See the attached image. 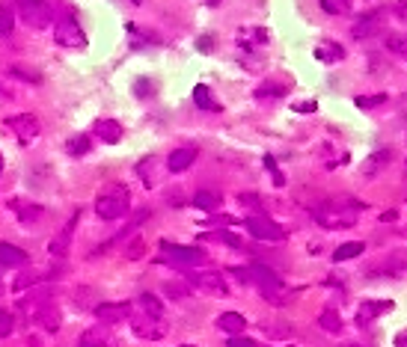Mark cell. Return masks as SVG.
Returning <instances> with one entry per match:
<instances>
[{
	"label": "cell",
	"mask_w": 407,
	"mask_h": 347,
	"mask_svg": "<svg viewBox=\"0 0 407 347\" xmlns=\"http://www.w3.org/2000/svg\"><path fill=\"white\" fill-rule=\"evenodd\" d=\"M378 30H381V15L378 12H369V15H360V21L354 24L351 36L354 39H372Z\"/></svg>",
	"instance_id": "5bb4252c"
},
{
	"label": "cell",
	"mask_w": 407,
	"mask_h": 347,
	"mask_svg": "<svg viewBox=\"0 0 407 347\" xmlns=\"http://www.w3.org/2000/svg\"><path fill=\"white\" fill-rule=\"evenodd\" d=\"M184 347H193V344H184Z\"/></svg>",
	"instance_id": "f6af8a7d"
},
{
	"label": "cell",
	"mask_w": 407,
	"mask_h": 347,
	"mask_svg": "<svg viewBox=\"0 0 407 347\" xmlns=\"http://www.w3.org/2000/svg\"><path fill=\"white\" fill-rule=\"evenodd\" d=\"M0 172H3V157H0Z\"/></svg>",
	"instance_id": "ee69618b"
},
{
	"label": "cell",
	"mask_w": 407,
	"mask_h": 347,
	"mask_svg": "<svg viewBox=\"0 0 407 347\" xmlns=\"http://www.w3.org/2000/svg\"><path fill=\"white\" fill-rule=\"evenodd\" d=\"M342 347H366V344H342Z\"/></svg>",
	"instance_id": "7bdbcfd3"
},
{
	"label": "cell",
	"mask_w": 407,
	"mask_h": 347,
	"mask_svg": "<svg viewBox=\"0 0 407 347\" xmlns=\"http://www.w3.org/2000/svg\"><path fill=\"white\" fill-rule=\"evenodd\" d=\"M187 282L193 288H200L202 294H211V297H226L229 294V285H226V276H220L217 270H202V273H191Z\"/></svg>",
	"instance_id": "277c9868"
},
{
	"label": "cell",
	"mask_w": 407,
	"mask_h": 347,
	"mask_svg": "<svg viewBox=\"0 0 407 347\" xmlns=\"http://www.w3.org/2000/svg\"><path fill=\"white\" fill-rule=\"evenodd\" d=\"M390 157H392V155H390V152H386V148H381V152H375V155L369 157V161H366V166H363V172H366V175H369V178H372V175H378V172L384 170V166H386V163H390Z\"/></svg>",
	"instance_id": "cb8c5ba5"
},
{
	"label": "cell",
	"mask_w": 407,
	"mask_h": 347,
	"mask_svg": "<svg viewBox=\"0 0 407 347\" xmlns=\"http://www.w3.org/2000/svg\"><path fill=\"white\" fill-rule=\"evenodd\" d=\"M36 282H42V273H24V276H18V279H15L12 288L24 291V288H30V285H36Z\"/></svg>",
	"instance_id": "1f68e13d"
},
{
	"label": "cell",
	"mask_w": 407,
	"mask_h": 347,
	"mask_svg": "<svg viewBox=\"0 0 407 347\" xmlns=\"http://www.w3.org/2000/svg\"><path fill=\"white\" fill-rule=\"evenodd\" d=\"M372 273H384V276H395V279H404V276H407V250L390 252L378 267H375Z\"/></svg>",
	"instance_id": "8fae6325"
},
{
	"label": "cell",
	"mask_w": 407,
	"mask_h": 347,
	"mask_svg": "<svg viewBox=\"0 0 407 347\" xmlns=\"http://www.w3.org/2000/svg\"><path fill=\"white\" fill-rule=\"evenodd\" d=\"M9 205H12V214L18 217V220H24V223L39 220V217H42V211H45L42 205H33V202H27V199H12Z\"/></svg>",
	"instance_id": "2e32d148"
},
{
	"label": "cell",
	"mask_w": 407,
	"mask_h": 347,
	"mask_svg": "<svg viewBox=\"0 0 407 347\" xmlns=\"http://www.w3.org/2000/svg\"><path fill=\"white\" fill-rule=\"evenodd\" d=\"M161 250L167 252V259H170L173 264L196 267V264H202V261H205V252H202V250H196V246H178V244L164 241V244H161Z\"/></svg>",
	"instance_id": "5b68a950"
},
{
	"label": "cell",
	"mask_w": 407,
	"mask_h": 347,
	"mask_svg": "<svg viewBox=\"0 0 407 347\" xmlns=\"http://www.w3.org/2000/svg\"><path fill=\"white\" fill-rule=\"evenodd\" d=\"M395 347H407V330H401L399 335H395Z\"/></svg>",
	"instance_id": "b9f144b4"
},
{
	"label": "cell",
	"mask_w": 407,
	"mask_h": 347,
	"mask_svg": "<svg viewBox=\"0 0 407 347\" xmlns=\"http://www.w3.org/2000/svg\"><path fill=\"white\" fill-rule=\"evenodd\" d=\"M128 208H131V193L125 184H107L95 199V214L102 220H119L128 214Z\"/></svg>",
	"instance_id": "7a4b0ae2"
},
{
	"label": "cell",
	"mask_w": 407,
	"mask_h": 347,
	"mask_svg": "<svg viewBox=\"0 0 407 347\" xmlns=\"http://www.w3.org/2000/svg\"><path fill=\"white\" fill-rule=\"evenodd\" d=\"M220 237H223V241H226V244H229V246H241V241H238V237H235V235H229V232H223Z\"/></svg>",
	"instance_id": "60d3db41"
},
{
	"label": "cell",
	"mask_w": 407,
	"mask_h": 347,
	"mask_svg": "<svg viewBox=\"0 0 407 347\" xmlns=\"http://www.w3.org/2000/svg\"><path fill=\"white\" fill-rule=\"evenodd\" d=\"M95 318L104 326L122 324L131 318V303H102V306H95Z\"/></svg>",
	"instance_id": "9c48e42d"
},
{
	"label": "cell",
	"mask_w": 407,
	"mask_h": 347,
	"mask_svg": "<svg viewBox=\"0 0 407 347\" xmlns=\"http://www.w3.org/2000/svg\"><path fill=\"white\" fill-rule=\"evenodd\" d=\"M315 57L324 59V63H336V59H342V48L339 45H321V48H315Z\"/></svg>",
	"instance_id": "83f0119b"
},
{
	"label": "cell",
	"mask_w": 407,
	"mask_h": 347,
	"mask_svg": "<svg viewBox=\"0 0 407 347\" xmlns=\"http://www.w3.org/2000/svg\"><path fill=\"white\" fill-rule=\"evenodd\" d=\"M392 309V303H363L360 309H357V324L360 326H369L378 315H384V312H390Z\"/></svg>",
	"instance_id": "ac0fdd59"
},
{
	"label": "cell",
	"mask_w": 407,
	"mask_h": 347,
	"mask_svg": "<svg viewBox=\"0 0 407 347\" xmlns=\"http://www.w3.org/2000/svg\"><path fill=\"white\" fill-rule=\"evenodd\" d=\"M75 223H77V214L72 217V220H68V226L63 232H59L54 241H51V246H48V250H51V255H63L66 250H68V241H72V229H75Z\"/></svg>",
	"instance_id": "7402d4cb"
},
{
	"label": "cell",
	"mask_w": 407,
	"mask_h": 347,
	"mask_svg": "<svg viewBox=\"0 0 407 347\" xmlns=\"http://www.w3.org/2000/svg\"><path fill=\"white\" fill-rule=\"evenodd\" d=\"M81 347H113L111 335H107V326H93V330H86L81 335Z\"/></svg>",
	"instance_id": "d6986e66"
},
{
	"label": "cell",
	"mask_w": 407,
	"mask_h": 347,
	"mask_svg": "<svg viewBox=\"0 0 407 347\" xmlns=\"http://www.w3.org/2000/svg\"><path fill=\"white\" fill-rule=\"evenodd\" d=\"M6 125L15 131V137L21 143H30V140H36V134H39V119L33 113H18V116H9L6 119Z\"/></svg>",
	"instance_id": "ba28073f"
},
{
	"label": "cell",
	"mask_w": 407,
	"mask_h": 347,
	"mask_svg": "<svg viewBox=\"0 0 407 347\" xmlns=\"http://www.w3.org/2000/svg\"><path fill=\"white\" fill-rule=\"evenodd\" d=\"M193 101L200 104L202 110H211V113L220 110V104H217L214 98H211V92H208V86H196V89H193Z\"/></svg>",
	"instance_id": "484cf974"
},
{
	"label": "cell",
	"mask_w": 407,
	"mask_h": 347,
	"mask_svg": "<svg viewBox=\"0 0 407 347\" xmlns=\"http://www.w3.org/2000/svg\"><path fill=\"white\" fill-rule=\"evenodd\" d=\"M226 347H256V341L241 339V335H229V344H226Z\"/></svg>",
	"instance_id": "74e56055"
},
{
	"label": "cell",
	"mask_w": 407,
	"mask_h": 347,
	"mask_svg": "<svg viewBox=\"0 0 407 347\" xmlns=\"http://www.w3.org/2000/svg\"><path fill=\"white\" fill-rule=\"evenodd\" d=\"M12 75L15 77H24V81H30V83H39V75L27 72V68H21V66H12Z\"/></svg>",
	"instance_id": "8d00e7d4"
},
{
	"label": "cell",
	"mask_w": 407,
	"mask_h": 347,
	"mask_svg": "<svg viewBox=\"0 0 407 347\" xmlns=\"http://www.w3.org/2000/svg\"><path fill=\"white\" fill-rule=\"evenodd\" d=\"M217 326H220L223 333H229V335H241L247 321H244V315H238V312H223L220 318H217Z\"/></svg>",
	"instance_id": "ffe728a7"
},
{
	"label": "cell",
	"mask_w": 407,
	"mask_h": 347,
	"mask_svg": "<svg viewBox=\"0 0 407 347\" xmlns=\"http://www.w3.org/2000/svg\"><path fill=\"white\" fill-rule=\"evenodd\" d=\"M137 306L146 312V318H164V306H161V300H158L155 294H140Z\"/></svg>",
	"instance_id": "603a6c76"
},
{
	"label": "cell",
	"mask_w": 407,
	"mask_h": 347,
	"mask_svg": "<svg viewBox=\"0 0 407 347\" xmlns=\"http://www.w3.org/2000/svg\"><path fill=\"white\" fill-rule=\"evenodd\" d=\"M366 250V246L360 244V241H351V244H342L339 250L333 252V261H348V259H357V255H360Z\"/></svg>",
	"instance_id": "4316f807"
},
{
	"label": "cell",
	"mask_w": 407,
	"mask_h": 347,
	"mask_svg": "<svg viewBox=\"0 0 407 347\" xmlns=\"http://www.w3.org/2000/svg\"><path fill=\"white\" fill-rule=\"evenodd\" d=\"M57 42L66 45V48H84L86 36H84V30L77 27V21H75L72 15L59 18V24H57Z\"/></svg>",
	"instance_id": "52a82bcc"
},
{
	"label": "cell",
	"mask_w": 407,
	"mask_h": 347,
	"mask_svg": "<svg viewBox=\"0 0 407 347\" xmlns=\"http://www.w3.org/2000/svg\"><path fill=\"white\" fill-rule=\"evenodd\" d=\"M386 48L395 54V57H401V59H407V36H401V33H395V36H390L386 39Z\"/></svg>",
	"instance_id": "f1b7e54d"
},
{
	"label": "cell",
	"mask_w": 407,
	"mask_h": 347,
	"mask_svg": "<svg viewBox=\"0 0 407 347\" xmlns=\"http://www.w3.org/2000/svg\"><path fill=\"white\" fill-rule=\"evenodd\" d=\"M319 326L324 333H342V318H339V312H333V309H324L321 312V318H319Z\"/></svg>",
	"instance_id": "d4e9b609"
},
{
	"label": "cell",
	"mask_w": 407,
	"mask_h": 347,
	"mask_svg": "<svg viewBox=\"0 0 407 347\" xmlns=\"http://www.w3.org/2000/svg\"><path fill=\"white\" fill-rule=\"evenodd\" d=\"M15 12L27 27H33V30H45L54 21V12L45 0H15Z\"/></svg>",
	"instance_id": "3957f363"
},
{
	"label": "cell",
	"mask_w": 407,
	"mask_h": 347,
	"mask_svg": "<svg viewBox=\"0 0 407 347\" xmlns=\"http://www.w3.org/2000/svg\"><path fill=\"white\" fill-rule=\"evenodd\" d=\"M93 134H98V140H104V143H119L122 140V125L113 122V119H98Z\"/></svg>",
	"instance_id": "9a60e30c"
},
{
	"label": "cell",
	"mask_w": 407,
	"mask_h": 347,
	"mask_svg": "<svg viewBox=\"0 0 407 347\" xmlns=\"http://www.w3.org/2000/svg\"><path fill=\"white\" fill-rule=\"evenodd\" d=\"M285 92V86H276V83H265L262 89H256V95L265 98V95H283Z\"/></svg>",
	"instance_id": "e575fe53"
},
{
	"label": "cell",
	"mask_w": 407,
	"mask_h": 347,
	"mask_svg": "<svg viewBox=\"0 0 407 347\" xmlns=\"http://www.w3.org/2000/svg\"><path fill=\"white\" fill-rule=\"evenodd\" d=\"M223 205V199H220V193H214V190H200L193 196V208H200V211H217V208Z\"/></svg>",
	"instance_id": "44dd1931"
},
{
	"label": "cell",
	"mask_w": 407,
	"mask_h": 347,
	"mask_svg": "<svg viewBox=\"0 0 407 347\" xmlns=\"http://www.w3.org/2000/svg\"><path fill=\"white\" fill-rule=\"evenodd\" d=\"M131 330H134V335H140L146 341H161L167 335V324L161 318H134Z\"/></svg>",
	"instance_id": "30bf717a"
},
{
	"label": "cell",
	"mask_w": 407,
	"mask_h": 347,
	"mask_svg": "<svg viewBox=\"0 0 407 347\" xmlns=\"http://www.w3.org/2000/svg\"><path fill=\"white\" fill-rule=\"evenodd\" d=\"M12 24H15V15L9 12L6 6H0V36H9V33H12Z\"/></svg>",
	"instance_id": "4dcf8cb0"
},
{
	"label": "cell",
	"mask_w": 407,
	"mask_h": 347,
	"mask_svg": "<svg viewBox=\"0 0 407 347\" xmlns=\"http://www.w3.org/2000/svg\"><path fill=\"white\" fill-rule=\"evenodd\" d=\"M134 3H140V0H134Z\"/></svg>",
	"instance_id": "bcb514c9"
},
{
	"label": "cell",
	"mask_w": 407,
	"mask_h": 347,
	"mask_svg": "<svg viewBox=\"0 0 407 347\" xmlns=\"http://www.w3.org/2000/svg\"><path fill=\"white\" fill-rule=\"evenodd\" d=\"M86 148H89V137H77V140L68 143V152L72 155H84Z\"/></svg>",
	"instance_id": "836d02e7"
},
{
	"label": "cell",
	"mask_w": 407,
	"mask_h": 347,
	"mask_svg": "<svg viewBox=\"0 0 407 347\" xmlns=\"http://www.w3.org/2000/svg\"><path fill=\"white\" fill-rule=\"evenodd\" d=\"M33 321H36L39 326H45L48 333H57V330H59V312L54 309L51 303H42V300H39L36 312H33Z\"/></svg>",
	"instance_id": "7c38bea8"
},
{
	"label": "cell",
	"mask_w": 407,
	"mask_h": 347,
	"mask_svg": "<svg viewBox=\"0 0 407 347\" xmlns=\"http://www.w3.org/2000/svg\"><path fill=\"white\" fill-rule=\"evenodd\" d=\"M386 101V98L384 95H372V98H357V107H378V104H384Z\"/></svg>",
	"instance_id": "d590c367"
},
{
	"label": "cell",
	"mask_w": 407,
	"mask_h": 347,
	"mask_svg": "<svg viewBox=\"0 0 407 347\" xmlns=\"http://www.w3.org/2000/svg\"><path fill=\"white\" fill-rule=\"evenodd\" d=\"M12 315H6L3 309H0V339H6V335H12Z\"/></svg>",
	"instance_id": "d6a6232c"
},
{
	"label": "cell",
	"mask_w": 407,
	"mask_h": 347,
	"mask_svg": "<svg viewBox=\"0 0 407 347\" xmlns=\"http://www.w3.org/2000/svg\"><path fill=\"white\" fill-rule=\"evenodd\" d=\"M30 261V255L24 250H18L12 244H0V264L3 267H24Z\"/></svg>",
	"instance_id": "e0dca14e"
},
{
	"label": "cell",
	"mask_w": 407,
	"mask_h": 347,
	"mask_svg": "<svg viewBox=\"0 0 407 347\" xmlns=\"http://www.w3.org/2000/svg\"><path fill=\"white\" fill-rule=\"evenodd\" d=\"M238 199L247 202V205H253V208H259V196H256V193H241Z\"/></svg>",
	"instance_id": "ab89813d"
},
{
	"label": "cell",
	"mask_w": 407,
	"mask_h": 347,
	"mask_svg": "<svg viewBox=\"0 0 407 347\" xmlns=\"http://www.w3.org/2000/svg\"><path fill=\"white\" fill-rule=\"evenodd\" d=\"M360 211H363V205L357 199H336V202H324L321 208H315V220L324 229H345V226L357 223Z\"/></svg>",
	"instance_id": "6da1fadb"
},
{
	"label": "cell",
	"mask_w": 407,
	"mask_h": 347,
	"mask_svg": "<svg viewBox=\"0 0 407 347\" xmlns=\"http://www.w3.org/2000/svg\"><path fill=\"white\" fill-rule=\"evenodd\" d=\"M164 291L170 294L173 300H187V297H191V288H187V285H178V282H167Z\"/></svg>",
	"instance_id": "f546056e"
},
{
	"label": "cell",
	"mask_w": 407,
	"mask_h": 347,
	"mask_svg": "<svg viewBox=\"0 0 407 347\" xmlns=\"http://www.w3.org/2000/svg\"><path fill=\"white\" fill-rule=\"evenodd\" d=\"M140 255H143V241L137 237V241H134L131 246H128V259H140Z\"/></svg>",
	"instance_id": "f35d334b"
},
{
	"label": "cell",
	"mask_w": 407,
	"mask_h": 347,
	"mask_svg": "<svg viewBox=\"0 0 407 347\" xmlns=\"http://www.w3.org/2000/svg\"><path fill=\"white\" fill-rule=\"evenodd\" d=\"M193 161H196V148H193V146L176 148V152H173L170 157H167V170H170V172H184Z\"/></svg>",
	"instance_id": "4fadbf2b"
},
{
	"label": "cell",
	"mask_w": 407,
	"mask_h": 347,
	"mask_svg": "<svg viewBox=\"0 0 407 347\" xmlns=\"http://www.w3.org/2000/svg\"><path fill=\"white\" fill-rule=\"evenodd\" d=\"M247 229H250L253 237H259V241H283V237H285V232L274 220H267L265 214L247 217Z\"/></svg>",
	"instance_id": "8992f818"
}]
</instances>
